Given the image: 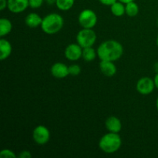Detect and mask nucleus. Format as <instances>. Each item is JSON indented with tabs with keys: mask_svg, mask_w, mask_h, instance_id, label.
Here are the masks:
<instances>
[{
	"mask_svg": "<svg viewBox=\"0 0 158 158\" xmlns=\"http://www.w3.org/2000/svg\"><path fill=\"white\" fill-rule=\"evenodd\" d=\"M156 107H157V110L158 111V97L157 98V100H156Z\"/></svg>",
	"mask_w": 158,
	"mask_h": 158,
	"instance_id": "obj_30",
	"label": "nucleus"
},
{
	"mask_svg": "<svg viewBox=\"0 0 158 158\" xmlns=\"http://www.w3.org/2000/svg\"><path fill=\"white\" fill-rule=\"evenodd\" d=\"M97 41V34L93 29H83L78 32L77 35V42L82 48L90 47Z\"/></svg>",
	"mask_w": 158,
	"mask_h": 158,
	"instance_id": "obj_4",
	"label": "nucleus"
},
{
	"mask_svg": "<svg viewBox=\"0 0 158 158\" xmlns=\"http://www.w3.org/2000/svg\"><path fill=\"white\" fill-rule=\"evenodd\" d=\"M101 4L104 5V6H111L114 3H115L116 2L118 1V0H99Z\"/></svg>",
	"mask_w": 158,
	"mask_h": 158,
	"instance_id": "obj_24",
	"label": "nucleus"
},
{
	"mask_svg": "<svg viewBox=\"0 0 158 158\" xmlns=\"http://www.w3.org/2000/svg\"><path fill=\"white\" fill-rule=\"evenodd\" d=\"M154 84H155V87L158 89V73H157L155 75V77H154Z\"/></svg>",
	"mask_w": 158,
	"mask_h": 158,
	"instance_id": "obj_26",
	"label": "nucleus"
},
{
	"mask_svg": "<svg viewBox=\"0 0 158 158\" xmlns=\"http://www.w3.org/2000/svg\"><path fill=\"white\" fill-rule=\"evenodd\" d=\"M0 157L2 158H16L17 155L13 151L9 149H3L0 151Z\"/></svg>",
	"mask_w": 158,
	"mask_h": 158,
	"instance_id": "obj_20",
	"label": "nucleus"
},
{
	"mask_svg": "<svg viewBox=\"0 0 158 158\" xmlns=\"http://www.w3.org/2000/svg\"><path fill=\"white\" fill-rule=\"evenodd\" d=\"M8 6V0H0V10L3 11Z\"/></svg>",
	"mask_w": 158,
	"mask_h": 158,
	"instance_id": "obj_25",
	"label": "nucleus"
},
{
	"mask_svg": "<svg viewBox=\"0 0 158 158\" xmlns=\"http://www.w3.org/2000/svg\"><path fill=\"white\" fill-rule=\"evenodd\" d=\"M45 2H46L48 5H49V6H52V5H56V0H45Z\"/></svg>",
	"mask_w": 158,
	"mask_h": 158,
	"instance_id": "obj_27",
	"label": "nucleus"
},
{
	"mask_svg": "<svg viewBox=\"0 0 158 158\" xmlns=\"http://www.w3.org/2000/svg\"><path fill=\"white\" fill-rule=\"evenodd\" d=\"M155 88L154 80L151 77H144L140 78L136 84V89L142 95H148L154 91Z\"/></svg>",
	"mask_w": 158,
	"mask_h": 158,
	"instance_id": "obj_7",
	"label": "nucleus"
},
{
	"mask_svg": "<svg viewBox=\"0 0 158 158\" xmlns=\"http://www.w3.org/2000/svg\"><path fill=\"white\" fill-rule=\"evenodd\" d=\"M12 30V24L8 19L2 18L0 19V36L3 38L10 33Z\"/></svg>",
	"mask_w": 158,
	"mask_h": 158,
	"instance_id": "obj_15",
	"label": "nucleus"
},
{
	"mask_svg": "<svg viewBox=\"0 0 158 158\" xmlns=\"http://www.w3.org/2000/svg\"><path fill=\"white\" fill-rule=\"evenodd\" d=\"M156 43H157V47H158V35H157V40H156Z\"/></svg>",
	"mask_w": 158,
	"mask_h": 158,
	"instance_id": "obj_31",
	"label": "nucleus"
},
{
	"mask_svg": "<svg viewBox=\"0 0 158 158\" xmlns=\"http://www.w3.org/2000/svg\"><path fill=\"white\" fill-rule=\"evenodd\" d=\"M97 56V52L95 49L90 46V47L83 48V55L82 58L86 62H92L96 59Z\"/></svg>",
	"mask_w": 158,
	"mask_h": 158,
	"instance_id": "obj_17",
	"label": "nucleus"
},
{
	"mask_svg": "<svg viewBox=\"0 0 158 158\" xmlns=\"http://www.w3.org/2000/svg\"><path fill=\"white\" fill-rule=\"evenodd\" d=\"M118 1L124 3V4H127V3H129L131 2H134L135 1V0H118Z\"/></svg>",
	"mask_w": 158,
	"mask_h": 158,
	"instance_id": "obj_28",
	"label": "nucleus"
},
{
	"mask_svg": "<svg viewBox=\"0 0 158 158\" xmlns=\"http://www.w3.org/2000/svg\"><path fill=\"white\" fill-rule=\"evenodd\" d=\"M105 126L109 132L117 133L122 130V123L119 118L114 116L109 117L105 121Z\"/></svg>",
	"mask_w": 158,
	"mask_h": 158,
	"instance_id": "obj_12",
	"label": "nucleus"
},
{
	"mask_svg": "<svg viewBox=\"0 0 158 158\" xmlns=\"http://www.w3.org/2000/svg\"><path fill=\"white\" fill-rule=\"evenodd\" d=\"M18 157L20 158H31L32 157V154L29 151H23L20 152Z\"/></svg>",
	"mask_w": 158,
	"mask_h": 158,
	"instance_id": "obj_23",
	"label": "nucleus"
},
{
	"mask_svg": "<svg viewBox=\"0 0 158 158\" xmlns=\"http://www.w3.org/2000/svg\"><path fill=\"white\" fill-rule=\"evenodd\" d=\"M75 0H56V6L62 11H68L73 8Z\"/></svg>",
	"mask_w": 158,
	"mask_h": 158,
	"instance_id": "obj_19",
	"label": "nucleus"
},
{
	"mask_svg": "<svg viewBox=\"0 0 158 158\" xmlns=\"http://www.w3.org/2000/svg\"><path fill=\"white\" fill-rule=\"evenodd\" d=\"M126 8V14L129 17H135L139 12V6L135 2H131L125 4Z\"/></svg>",
	"mask_w": 158,
	"mask_h": 158,
	"instance_id": "obj_18",
	"label": "nucleus"
},
{
	"mask_svg": "<svg viewBox=\"0 0 158 158\" xmlns=\"http://www.w3.org/2000/svg\"><path fill=\"white\" fill-rule=\"evenodd\" d=\"M81 73V68L79 65L73 64L69 66V73L71 76H78Z\"/></svg>",
	"mask_w": 158,
	"mask_h": 158,
	"instance_id": "obj_21",
	"label": "nucleus"
},
{
	"mask_svg": "<svg viewBox=\"0 0 158 158\" xmlns=\"http://www.w3.org/2000/svg\"><path fill=\"white\" fill-rule=\"evenodd\" d=\"M32 138L37 144H46L50 140V131L46 127L39 125L32 131Z\"/></svg>",
	"mask_w": 158,
	"mask_h": 158,
	"instance_id": "obj_6",
	"label": "nucleus"
},
{
	"mask_svg": "<svg viewBox=\"0 0 158 158\" xmlns=\"http://www.w3.org/2000/svg\"><path fill=\"white\" fill-rule=\"evenodd\" d=\"M64 55L65 57L70 61H77L82 58L83 48L78 43H71L65 49Z\"/></svg>",
	"mask_w": 158,
	"mask_h": 158,
	"instance_id": "obj_8",
	"label": "nucleus"
},
{
	"mask_svg": "<svg viewBox=\"0 0 158 158\" xmlns=\"http://www.w3.org/2000/svg\"><path fill=\"white\" fill-rule=\"evenodd\" d=\"M110 10L113 15L117 17L123 16L124 14H126L125 4L120 1H117L115 3H114L110 6Z\"/></svg>",
	"mask_w": 158,
	"mask_h": 158,
	"instance_id": "obj_16",
	"label": "nucleus"
},
{
	"mask_svg": "<svg viewBox=\"0 0 158 158\" xmlns=\"http://www.w3.org/2000/svg\"><path fill=\"white\" fill-rule=\"evenodd\" d=\"M100 69L102 73L108 77H114L117 73V67L114 62L107 60H100Z\"/></svg>",
	"mask_w": 158,
	"mask_h": 158,
	"instance_id": "obj_11",
	"label": "nucleus"
},
{
	"mask_svg": "<svg viewBox=\"0 0 158 158\" xmlns=\"http://www.w3.org/2000/svg\"><path fill=\"white\" fill-rule=\"evenodd\" d=\"M51 74L56 79H64L69 73V66L63 63H56L51 66Z\"/></svg>",
	"mask_w": 158,
	"mask_h": 158,
	"instance_id": "obj_10",
	"label": "nucleus"
},
{
	"mask_svg": "<svg viewBox=\"0 0 158 158\" xmlns=\"http://www.w3.org/2000/svg\"><path fill=\"white\" fill-rule=\"evenodd\" d=\"M12 47L11 43L8 40L2 38L0 40V60L3 61L9 58L12 53Z\"/></svg>",
	"mask_w": 158,
	"mask_h": 158,
	"instance_id": "obj_13",
	"label": "nucleus"
},
{
	"mask_svg": "<svg viewBox=\"0 0 158 158\" xmlns=\"http://www.w3.org/2000/svg\"><path fill=\"white\" fill-rule=\"evenodd\" d=\"M64 19L58 13H50L43 18L40 26L42 30L48 35H53L60 32L63 27Z\"/></svg>",
	"mask_w": 158,
	"mask_h": 158,
	"instance_id": "obj_3",
	"label": "nucleus"
},
{
	"mask_svg": "<svg viewBox=\"0 0 158 158\" xmlns=\"http://www.w3.org/2000/svg\"><path fill=\"white\" fill-rule=\"evenodd\" d=\"M43 22V18L35 12H31L26 15L25 19V23L29 28H36L40 26Z\"/></svg>",
	"mask_w": 158,
	"mask_h": 158,
	"instance_id": "obj_14",
	"label": "nucleus"
},
{
	"mask_svg": "<svg viewBox=\"0 0 158 158\" xmlns=\"http://www.w3.org/2000/svg\"><path fill=\"white\" fill-rule=\"evenodd\" d=\"M122 140L117 133L109 132L104 134L99 141V148L105 154H114L120 148Z\"/></svg>",
	"mask_w": 158,
	"mask_h": 158,
	"instance_id": "obj_2",
	"label": "nucleus"
},
{
	"mask_svg": "<svg viewBox=\"0 0 158 158\" xmlns=\"http://www.w3.org/2000/svg\"><path fill=\"white\" fill-rule=\"evenodd\" d=\"M43 2L44 0H29V7L32 9H38L43 6Z\"/></svg>",
	"mask_w": 158,
	"mask_h": 158,
	"instance_id": "obj_22",
	"label": "nucleus"
},
{
	"mask_svg": "<svg viewBox=\"0 0 158 158\" xmlns=\"http://www.w3.org/2000/svg\"><path fill=\"white\" fill-rule=\"evenodd\" d=\"M29 6V0H8L7 9L12 13L23 12Z\"/></svg>",
	"mask_w": 158,
	"mask_h": 158,
	"instance_id": "obj_9",
	"label": "nucleus"
},
{
	"mask_svg": "<svg viewBox=\"0 0 158 158\" xmlns=\"http://www.w3.org/2000/svg\"><path fill=\"white\" fill-rule=\"evenodd\" d=\"M78 23L83 29H93L97 23V14L92 9H83L78 16Z\"/></svg>",
	"mask_w": 158,
	"mask_h": 158,
	"instance_id": "obj_5",
	"label": "nucleus"
},
{
	"mask_svg": "<svg viewBox=\"0 0 158 158\" xmlns=\"http://www.w3.org/2000/svg\"><path fill=\"white\" fill-rule=\"evenodd\" d=\"M157 26H158V19H157Z\"/></svg>",
	"mask_w": 158,
	"mask_h": 158,
	"instance_id": "obj_32",
	"label": "nucleus"
},
{
	"mask_svg": "<svg viewBox=\"0 0 158 158\" xmlns=\"http://www.w3.org/2000/svg\"><path fill=\"white\" fill-rule=\"evenodd\" d=\"M100 60L115 62L120 60L123 54V47L117 40H109L103 42L97 50Z\"/></svg>",
	"mask_w": 158,
	"mask_h": 158,
	"instance_id": "obj_1",
	"label": "nucleus"
},
{
	"mask_svg": "<svg viewBox=\"0 0 158 158\" xmlns=\"http://www.w3.org/2000/svg\"><path fill=\"white\" fill-rule=\"evenodd\" d=\"M154 70H155L156 73H158V62H157V63H156L155 64H154Z\"/></svg>",
	"mask_w": 158,
	"mask_h": 158,
	"instance_id": "obj_29",
	"label": "nucleus"
}]
</instances>
